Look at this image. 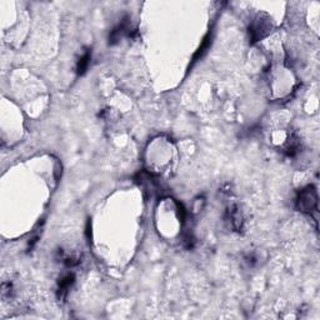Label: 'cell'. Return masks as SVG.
<instances>
[{
	"mask_svg": "<svg viewBox=\"0 0 320 320\" xmlns=\"http://www.w3.org/2000/svg\"><path fill=\"white\" fill-rule=\"evenodd\" d=\"M132 33V21H130L129 16H125V18H123L122 21L113 29L112 33L109 34V44L110 45H114V44L119 43V40L123 36H130Z\"/></svg>",
	"mask_w": 320,
	"mask_h": 320,
	"instance_id": "277c9868",
	"label": "cell"
},
{
	"mask_svg": "<svg viewBox=\"0 0 320 320\" xmlns=\"http://www.w3.org/2000/svg\"><path fill=\"white\" fill-rule=\"evenodd\" d=\"M90 60H92V51L88 50L83 54V56L76 63V74L78 75H84L89 68Z\"/></svg>",
	"mask_w": 320,
	"mask_h": 320,
	"instance_id": "52a82bcc",
	"label": "cell"
},
{
	"mask_svg": "<svg viewBox=\"0 0 320 320\" xmlns=\"http://www.w3.org/2000/svg\"><path fill=\"white\" fill-rule=\"evenodd\" d=\"M210 35H206L205 38H204L203 43H201V45L199 46L198 51H196L195 54H194V58H193V61H196L199 58H201V56L204 55V54L206 53V50L209 49V45H210Z\"/></svg>",
	"mask_w": 320,
	"mask_h": 320,
	"instance_id": "9c48e42d",
	"label": "cell"
},
{
	"mask_svg": "<svg viewBox=\"0 0 320 320\" xmlns=\"http://www.w3.org/2000/svg\"><path fill=\"white\" fill-rule=\"evenodd\" d=\"M74 282H75V277H74V274H66L64 275L61 279H59L58 293H56L59 300L65 299L66 295H68V292L70 290L71 285L74 284Z\"/></svg>",
	"mask_w": 320,
	"mask_h": 320,
	"instance_id": "8992f818",
	"label": "cell"
},
{
	"mask_svg": "<svg viewBox=\"0 0 320 320\" xmlns=\"http://www.w3.org/2000/svg\"><path fill=\"white\" fill-rule=\"evenodd\" d=\"M295 206L300 213L310 215L318 210V193L314 185H308L299 191L295 200Z\"/></svg>",
	"mask_w": 320,
	"mask_h": 320,
	"instance_id": "6da1fadb",
	"label": "cell"
},
{
	"mask_svg": "<svg viewBox=\"0 0 320 320\" xmlns=\"http://www.w3.org/2000/svg\"><path fill=\"white\" fill-rule=\"evenodd\" d=\"M300 149H302V142H300V139L297 135L292 134L288 137L287 142L283 147V153L287 157H295L300 152Z\"/></svg>",
	"mask_w": 320,
	"mask_h": 320,
	"instance_id": "5b68a950",
	"label": "cell"
},
{
	"mask_svg": "<svg viewBox=\"0 0 320 320\" xmlns=\"http://www.w3.org/2000/svg\"><path fill=\"white\" fill-rule=\"evenodd\" d=\"M59 259L68 268H74L80 264V257H78L75 254H65V253L60 252V250H59Z\"/></svg>",
	"mask_w": 320,
	"mask_h": 320,
	"instance_id": "ba28073f",
	"label": "cell"
},
{
	"mask_svg": "<svg viewBox=\"0 0 320 320\" xmlns=\"http://www.w3.org/2000/svg\"><path fill=\"white\" fill-rule=\"evenodd\" d=\"M272 19L267 14H259L249 26V35L252 43H257V41L267 38L272 33Z\"/></svg>",
	"mask_w": 320,
	"mask_h": 320,
	"instance_id": "7a4b0ae2",
	"label": "cell"
},
{
	"mask_svg": "<svg viewBox=\"0 0 320 320\" xmlns=\"http://www.w3.org/2000/svg\"><path fill=\"white\" fill-rule=\"evenodd\" d=\"M225 221L229 224L234 231H240L244 228V216H243L242 210L236 204H231L226 208L225 211Z\"/></svg>",
	"mask_w": 320,
	"mask_h": 320,
	"instance_id": "3957f363",
	"label": "cell"
}]
</instances>
